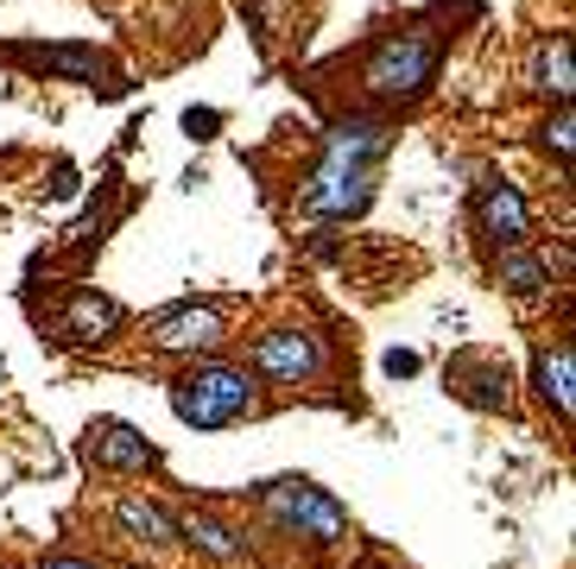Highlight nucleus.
<instances>
[{"mask_svg":"<svg viewBox=\"0 0 576 569\" xmlns=\"http://www.w3.org/2000/svg\"><path fill=\"white\" fill-rule=\"evenodd\" d=\"M172 412L191 424V431H222V424H241L254 412V380L247 367H228V361H203V367L178 373L172 380Z\"/></svg>","mask_w":576,"mask_h":569,"instance_id":"obj_3","label":"nucleus"},{"mask_svg":"<svg viewBox=\"0 0 576 569\" xmlns=\"http://www.w3.org/2000/svg\"><path fill=\"white\" fill-rule=\"evenodd\" d=\"M266 512H273L285 531L311 538V545H336L342 531H349V512L323 488H311V481H273V488H266Z\"/></svg>","mask_w":576,"mask_h":569,"instance_id":"obj_4","label":"nucleus"},{"mask_svg":"<svg viewBox=\"0 0 576 569\" xmlns=\"http://www.w3.org/2000/svg\"><path fill=\"white\" fill-rule=\"evenodd\" d=\"M387 373H393V380H406V373H418V354L393 349V354H387Z\"/></svg>","mask_w":576,"mask_h":569,"instance_id":"obj_19","label":"nucleus"},{"mask_svg":"<svg viewBox=\"0 0 576 569\" xmlns=\"http://www.w3.org/2000/svg\"><path fill=\"white\" fill-rule=\"evenodd\" d=\"M82 455H89L96 469H153V462H159V450H153V443H146L134 424H120V418H101V424H89V443H82Z\"/></svg>","mask_w":576,"mask_h":569,"instance_id":"obj_7","label":"nucleus"},{"mask_svg":"<svg viewBox=\"0 0 576 569\" xmlns=\"http://www.w3.org/2000/svg\"><path fill=\"white\" fill-rule=\"evenodd\" d=\"M115 519H120V531H127V538H139V545H172V538H178V519H172V512H159L153 500H120Z\"/></svg>","mask_w":576,"mask_h":569,"instance_id":"obj_14","label":"nucleus"},{"mask_svg":"<svg viewBox=\"0 0 576 569\" xmlns=\"http://www.w3.org/2000/svg\"><path fill=\"white\" fill-rule=\"evenodd\" d=\"M39 569H96V563H89V557H45Z\"/></svg>","mask_w":576,"mask_h":569,"instance_id":"obj_20","label":"nucleus"},{"mask_svg":"<svg viewBox=\"0 0 576 569\" xmlns=\"http://www.w3.org/2000/svg\"><path fill=\"white\" fill-rule=\"evenodd\" d=\"M178 538H184V545H197L203 557H216V563H254L247 538H241L235 526L209 519V512H184V519H178Z\"/></svg>","mask_w":576,"mask_h":569,"instance_id":"obj_10","label":"nucleus"},{"mask_svg":"<svg viewBox=\"0 0 576 569\" xmlns=\"http://www.w3.org/2000/svg\"><path fill=\"white\" fill-rule=\"evenodd\" d=\"M476 216H481V228H488L500 247H526V235H533V209H526V197H519L507 177H481Z\"/></svg>","mask_w":576,"mask_h":569,"instance_id":"obj_6","label":"nucleus"},{"mask_svg":"<svg viewBox=\"0 0 576 569\" xmlns=\"http://www.w3.org/2000/svg\"><path fill=\"white\" fill-rule=\"evenodd\" d=\"M495 285L514 297H538L545 285H551V259L533 254V247H507V254L495 259Z\"/></svg>","mask_w":576,"mask_h":569,"instance_id":"obj_12","label":"nucleus"},{"mask_svg":"<svg viewBox=\"0 0 576 569\" xmlns=\"http://www.w3.org/2000/svg\"><path fill=\"white\" fill-rule=\"evenodd\" d=\"M570 134H576V115H570V101H557V115L538 127V139H545V153H551L557 165H570Z\"/></svg>","mask_w":576,"mask_h":569,"instance_id":"obj_17","label":"nucleus"},{"mask_svg":"<svg viewBox=\"0 0 576 569\" xmlns=\"http://www.w3.org/2000/svg\"><path fill=\"white\" fill-rule=\"evenodd\" d=\"M538 399L551 405L564 424H570V412H576V354H570V342H551V349H538Z\"/></svg>","mask_w":576,"mask_h":569,"instance_id":"obj_9","label":"nucleus"},{"mask_svg":"<svg viewBox=\"0 0 576 569\" xmlns=\"http://www.w3.org/2000/svg\"><path fill=\"white\" fill-rule=\"evenodd\" d=\"M254 367L266 373V380L299 386V380H311V373L323 367V342L311 330H273V335L254 342Z\"/></svg>","mask_w":576,"mask_h":569,"instance_id":"obj_5","label":"nucleus"},{"mask_svg":"<svg viewBox=\"0 0 576 569\" xmlns=\"http://www.w3.org/2000/svg\"><path fill=\"white\" fill-rule=\"evenodd\" d=\"M387 158V120L374 115H349L323 134V158L311 184L299 190V209L318 222H349L374 203V171Z\"/></svg>","mask_w":576,"mask_h":569,"instance_id":"obj_1","label":"nucleus"},{"mask_svg":"<svg viewBox=\"0 0 576 569\" xmlns=\"http://www.w3.org/2000/svg\"><path fill=\"white\" fill-rule=\"evenodd\" d=\"M184 127H191L197 139H209L222 127V115H216V108H191V115H184Z\"/></svg>","mask_w":576,"mask_h":569,"instance_id":"obj_18","label":"nucleus"},{"mask_svg":"<svg viewBox=\"0 0 576 569\" xmlns=\"http://www.w3.org/2000/svg\"><path fill=\"white\" fill-rule=\"evenodd\" d=\"M222 335H228V323H222L216 304H184V311L159 316V330H153V342L172 354H191V349H216Z\"/></svg>","mask_w":576,"mask_h":569,"instance_id":"obj_8","label":"nucleus"},{"mask_svg":"<svg viewBox=\"0 0 576 569\" xmlns=\"http://www.w3.org/2000/svg\"><path fill=\"white\" fill-rule=\"evenodd\" d=\"M127 316H120L115 297H101V292H77L70 297V316H64V335L70 342H108V335L120 330Z\"/></svg>","mask_w":576,"mask_h":569,"instance_id":"obj_11","label":"nucleus"},{"mask_svg":"<svg viewBox=\"0 0 576 569\" xmlns=\"http://www.w3.org/2000/svg\"><path fill=\"white\" fill-rule=\"evenodd\" d=\"M538 89H545L551 101H570V89H576V77H570V39H564V32L538 45Z\"/></svg>","mask_w":576,"mask_h":569,"instance_id":"obj_15","label":"nucleus"},{"mask_svg":"<svg viewBox=\"0 0 576 569\" xmlns=\"http://www.w3.org/2000/svg\"><path fill=\"white\" fill-rule=\"evenodd\" d=\"M26 63H39V70H64V77H96L101 58L89 45H51V51H20Z\"/></svg>","mask_w":576,"mask_h":569,"instance_id":"obj_16","label":"nucleus"},{"mask_svg":"<svg viewBox=\"0 0 576 569\" xmlns=\"http://www.w3.org/2000/svg\"><path fill=\"white\" fill-rule=\"evenodd\" d=\"M438 63H443V32H393V39H380L361 63V82H368V96L374 101H418L431 82H438Z\"/></svg>","mask_w":576,"mask_h":569,"instance_id":"obj_2","label":"nucleus"},{"mask_svg":"<svg viewBox=\"0 0 576 569\" xmlns=\"http://www.w3.org/2000/svg\"><path fill=\"white\" fill-rule=\"evenodd\" d=\"M457 393L469 399V405H481V412H495V405H507V367H500V361H462Z\"/></svg>","mask_w":576,"mask_h":569,"instance_id":"obj_13","label":"nucleus"}]
</instances>
